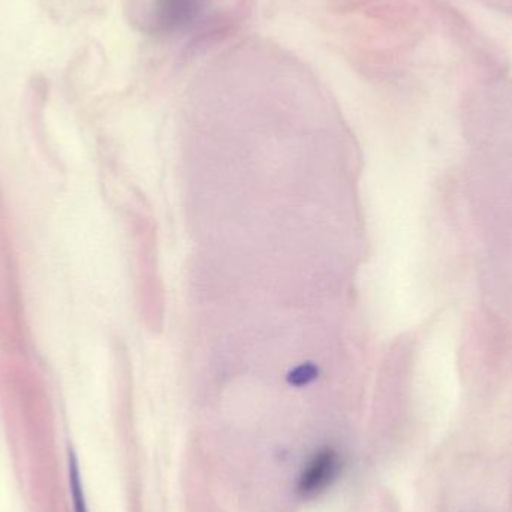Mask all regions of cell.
I'll use <instances>...</instances> for the list:
<instances>
[{"mask_svg":"<svg viewBox=\"0 0 512 512\" xmlns=\"http://www.w3.org/2000/svg\"><path fill=\"white\" fill-rule=\"evenodd\" d=\"M342 459L333 448L318 451L304 466L298 477L297 492L301 498L310 499L330 489L339 477Z\"/></svg>","mask_w":512,"mask_h":512,"instance_id":"1","label":"cell"},{"mask_svg":"<svg viewBox=\"0 0 512 512\" xmlns=\"http://www.w3.org/2000/svg\"><path fill=\"white\" fill-rule=\"evenodd\" d=\"M206 6L207 0H155L153 24L165 35L182 32L198 20Z\"/></svg>","mask_w":512,"mask_h":512,"instance_id":"2","label":"cell"},{"mask_svg":"<svg viewBox=\"0 0 512 512\" xmlns=\"http://www.w3.org/2000/svg\"><path fill=\"white\" fill-rule=\"evenodd\" d=\"M69 484H71L72 501H74L75 512H87L86 501H84L83 486H81L80 471H78L75 454L69 450Z\"/></svg>","mask_w":512,"mask_h":512,"instance_id":"3","label":"cell"}]
</instances>
